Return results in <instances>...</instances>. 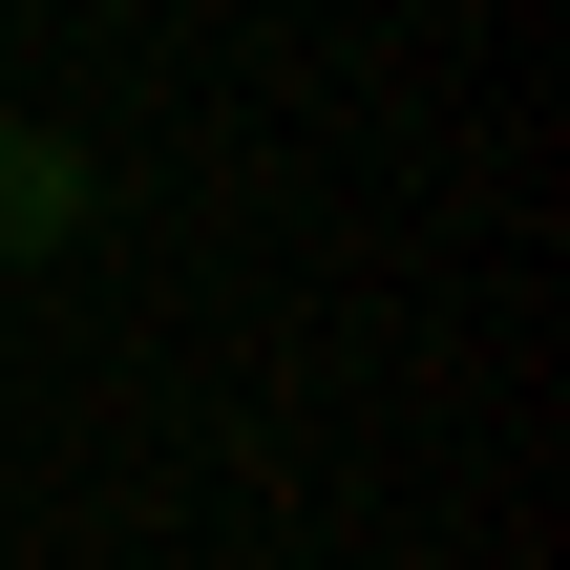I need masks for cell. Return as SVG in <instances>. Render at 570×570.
Listing matches in <instances>:
<instances>
[{"label": "cell", "mask_w": 570, "mask_h": 570, "mask_svg": "<svg viewBox=\"0 0 570 570\" xmlns=\"http://www.w3.org/2000/svg\"><path fill=\"white\" fill-rule=\"evenodd\" d=\"M85 212H106V169H85L63 127H0V275H42V254H85Z\"/></svg>", "instance_id": "cell-1"}]
</instances>
